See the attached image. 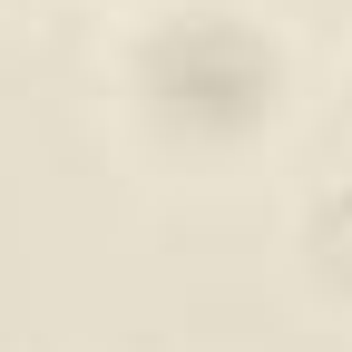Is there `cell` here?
I'll return each mask as SVG.
<instances>
[{"instance_id":"1","label":"cell","mask_w":352,"mask_h":352,"mask_svg":"<svg viewBox=\"0 0 352 352\" xmlns=\"http://www.w3.org/2000/svg\"><path fill=\"white\" fill-rule=\"evenodd\" d=\"M88 88L127 166L226 186L284 147L303 108V50L264 0H127L98 30Z\"/></svg>"},{"instance_id":"2","label":"cell","mask_w":352,"mask_h":352,"mask_svg":"<svg viewBox=\"0 0 352 352\" xmlns=\"http://www.w3.org/2000/svg\"><path fill=\"white\" fill-rule=\"evenodd\" d=\"M284 264H294V284L314 294L333 323H352V166L294 186V206H284Z\"/></svg>"},{"instance_id":"3","label":"cell","mask_w":352,"mask_h":352,"mask_svg":"<svg viewBox=\"0 0 352 352\" xmlns=\"http://www.w3.org/2000/svg\"><path fill=\"white\" fill-rule=\"evenodd\" d=\"M0 10H50V0H0Z\"/></svg>"}]
</instances>
